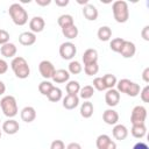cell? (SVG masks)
Wrapping results in <instances>:
<instances>
[{"label":"cell","instance_id":"1","mask_svg":"<svg viewBox=\"0 0 149 149\" xmlns=\"http://www.w3.org/2000/svg\"><path fill=\"white\" fill-rule=\"evenodd\" d=\"M10 68L14 74L20 79H26L30 74V68L28 65V62L22 56L14 57L10 62Z\"/></svg>","mask_w":149,"mask_h":149},{"label":"cell","instance_id":"2","mask_svg":"<svg viewBox=\"0 0 149 149\" xmlns=\"http://www.w3.org/2000/svg\"><path fill=\"white\" fill-rule=\"evenodd\" d=\"M8 13L9 16L12 19V21L16 24V26H23L28 22V13L27 10L23 8L22 5L14 2L9 6L8 8Z\"/></svg>","mask_w":149,"mask_h":149},{"label":"cell","instance_id":"3","mask_svg":"<svg viewBox=\"0 0 149 149\" xmlns=\"http://www.w3.org/2000/svg\"><path fill=\"white\" fill-rule=\"evenodd\" d=\"M112 12L115 21L118 23H125L129 19V8L128 3L123 0H118L112 5Z\"/></svg>","mask_w":149,"mask_h":149},{"label":"cell","instance_id":"4","mask_svg":"<svg viewBox=\"0 0 149 149\" xmlns=\"http://www.w3.org/2000/svg\"><path fill=\"white\" fill-rule=\"evenodd\" d=\"M0 107H1V111L3 112V114L9 119L14 118L19 112L16 99L13 95H5L0 100Z\"/></svg>","mask_w":149,"mask_h":149},{"label":"cell","instance_id":"5","mask_svg":"<svg viewBox=\"0 0 149 149\" xmlns=\"http://www.w3.org/2000/svg\"><path fill=\"white\" fill-rule=\"evenodd\" d=\"M147 119V108L144 106H135L130 113V122L132 125H141L144 123Z\"/></svg>","mask_w":149,"mask_h":149},{"label":"cell","instance_id":"6","mask_svg":"<svg viewBox=\"0 0 149 149\" xmlns=\"http://www.w3.org/2000/svg\"><path fill=\"white\" fill-rule=\"evenodd\" d=\"M77 54V47L72 42H64L59 45V55L63 59L70 61Z\"/></svg>","mask_w":149,"mask_h":149},{"label":"cell","instance_id":"7","mask_svg":"<svg viewBox=\"0 0 149 149\" xmlns=\"http://www.w3.org/2000/svg\"><path fill=\"white\" fill-rule=\"evenodd\" d=\"M38 71H40L41 76H42L45 80H48V79L52 78V76H54V73H55V71H56V69H55L54 64H52L50 61L44 59V61L40 62V64H38Z\"/></svg>","mask_w":149,"mask_h":149},{"label":"cell","instance_id":"8","mask_svg":"<svg viewBox=\"0 0 149 149\" xmlns=\"http://www.w3.org/2000/svg\"><path fill=\"white\" fill-rule=\"evenodd\" d=\"M95 146L98 149H116V143L106 134H101L97 137Z\"/></svg>","mask_w":149,"mask_h":149},{"label":"cell","instance_id":"9","mask_svg":"<svg viewBox=\"0 0 149 149\" xmlns=\"http://www.w3.org/2000/svg\"><path fill=\"white\" fill-rule=\"evenodd\" d=\"M105 101H106L107 106H109L111 108L116 106L120 102V92H118L116 88L107 90L105 93Z\"/></svg>","mask_w":149,"mask_h":149},{"label":"cell","instance_id":"10","mask_svg":"<svg viewBox=\"0 0 149 149\" xmlns=\"http://www.w3.org/2000/svg\"><path fill=\"white\" fill-rule=\"evenodd\" d=\"M135 52H136L135 44L133 42H130V41H126L125 40V42H123V44H122L119 54H121V56L123 58H132L135 55Z\"/></svg>","mask_w":149,"mask_h":149},{"label":"cell","instance_id":"11","mask_svg":"<svg viewBox=\"0 0 149 149\" xmlns=\"http://www.w3.org/2000/svg\"><path fill=\"white\" fill-rule=\"evenodd\" d=\"M102 120H104V122L106 125L115 126L118 123V121H119V114L113 108H108L102 113Z\"/></svg>","mask_w":149,"mask_h":149},{"label":"cell","instance_id":"12","mask_svg":"<svg viewBox=\"0 0 149 149\" xmlns=\"http://www.w3.org/2000/svg\"><path fill=\"white\" fill-rule=\"evenodd\" d=\"M44 27H45V21H44V19L41 17V16H34V17L29 21L30 31L34 33V34L43 31Z\"/></svg>","mask_w":149,"mask_h":149},{"label":"cell","instance_id":"13","mask_svg":"<svg viewBox=\"0 0 149 149\" xmlns=\"http://www.w3.org/2000/svg\"><path fill=\"white\" fill-rule=\"evenodd\" d=\"M20 116H21L22 121H24L27 123H30L36 119V111L33 106H26L21 109Z\"/></svg>","mask_w":149,"mask_h":149},{"label":"cell","instance_id":"14","mask_svg":"<svg viewBox=\"0 0 149 149\" xmlns=\"http://www.w3.org/2000/svg\"><path fill=\"white\" fill-rule=\"evenodd\" d=\"M19 129H20V125H19V122H17L16 120H14V119H8V120H6V121L2 123V130H3L6 134H8V135H14V134H16V133L19 132Z\"/></svg>","mask_w":149,"mask_h":149},{"label":"cell","instance_id":"15","mask_svg":"<svg viewBox=\"0 0 149 149\" xmlns=\"http://www.w3.org/2000/svg\"><path fill=\"white\" fill-rule=\"evenodd\" d=\"M112 134H113V137L118 141H122L125 140L127 136H128V129L125 125H121V123H116L113 129H112Z\"/></svg>","mask_w":149,"mask_h":149},{"label":"cell","instance_id":"16","mask_svg":"<svg viewBox=\"0 0 149 149\" xmlns=\"http://www.w3.org/2000/svg\"><path fill=\"white\" fill-rule=\"evenodd\" d=\"M19 42L24 47H30L36 42V34L31 31H23L19 35Z\"/></svg>","mask_w":149,"mask_h":149},{"label":"cell","instance_id":"17","mask_svg":"<svg viewBox=\"0 0 149 149\" xmlns=\"http://www.w3.org/2000/svg\"><path fill=\"white\" fill-rule=\"evenodd\" d=\"M98 14L99 13H98L97 7L94 5H92V3H87L83 8V15L88 21H95L98 19Z\"/></svg>","mask_w":149,"mask_h":149},{"label":"cell","instance_id":"18","mask_svg":"<svg viewBox=\"0 0 149 149\" xmlns=\"http://www.w3.org/2000/svg\"><path fill=\"white\" fill-rule=\"evenodd\" d=\"M16 51H17L16 45L14 43H10V42L5 43L0 47V52L6 58H14V56L16 55Z\"/></svg>","mask_w":149,"mask_h":149},{"label":"cell","instance_id":"19","mask_svg":"<svg viewBox=\"0 0 149 149\" xmlns=\"http://www.w3.org/2000/svg\"><path fill=\"white\" fill-rule=\"evenodd\" d=\"M63 107L65 109H74L78 105H79V97L78 95H70V94H66L64 98H63Z\"/></svg>","mask_w":149,"mask_h":149},{"label":"cell","instance_id":"20","mask_svg":"<svg viewBox=\"0 0 149 149\" xmlns=\"http://www.w3.org/2000/svg\"><path fill=\"white\" fill-rule=\"evenodd\" d=\"M83 63H84V65L98 63V51L95 49H92V48L85 50L83 54Z\"/></svg>","mask_w":149,"mask_h":149},{"label":"cell","instance_id":"21","mask_svg":"<svg viewBox=\"0 0 149 149\" xmlns=\"http://www.w3.org/2000/svg\"><path fill=\"white\" fill-rule=\"evenodd\" d=\"M56 84H63L65 81H69L70 79V73L68 72V70L64 69H58L55 71L52 78H51Z\"/></svg>","mask_w":149,"mask_h":149},{"label":"cell","instance_id":"22","mask_svg":"<svg viewBox=\"0 0 149 149\" xmlns=\"http://www.w3.org/2000/svg\"><path fill=\"white\" fill-rule=\"evenodd\" d=\"M78 33H79V31H78V28L76 27L74 23L62 28V34H63L66 38H69V40H73V38H76V37L78 36Z\"/></svg>","mask_w":149,"mask_h":149},{"label":"cell","instance_id":"23","mask_svg":"<svg viewBox=\"0 0 149 149\" xmlns=\"http://www.w3.org/2000/svg\"><path fill=\"white\" fill-rule=\"evenodd\" d=\"M80 115L84 119H88L93 115V104L88 100L84 101L80 106Z\"/></svg>","mask_w":149,"mask_h":149},{"label":"cell","instance_id":"24","mask_svg":"<svg viewBox=\"0 0 149 149\" xmlns=\"http://www.w3.org/2000/svg\"><path fill=\"white\" fill-rule=\"evenodd\" d=\"M130 133L132 135L135 137V139H142L146 136L147 134V127L144 123H141V125H133L132 129H130Z\"/></svg>","mask_w":149,"mask_h":149},{"label":"cell","instance_id":"25","mask_svg":"<svg viewBox=\"0 0 149 149\" xmlns=\"http://www.w3.org/2000/svg\"><path fill=\"white\" fill-rule=\"evenodd\" d=\"M97 35H98V38L100 41H104V42L109 41L111 37H112V29L108 26H102L98 29Z\"/></svg>","mask_w":149,"mask_h":149},{"label":"cell","instance_id":"26","mask_svg":"<svg viewBox=\"0 0 149 149\" xmlns=\"http://www.w3.org/2000/svg\"><path fill=\"white\" fill-rule=\"evenodd\" d=\"M66 93L70 95H77L80 91V84L77 80H69L65 86Z\"/></svg>","mask_w":149,"mask_h":149},{"label":"cell","instance_id":"27","mask_svg":"<svg viewBox=\"0 0 149 149\" xmlns=\"http://www.w3.org/2000/svg\"><path fill=\"white\" fill-rule=\"evenodd\" d=\"M47 98H48V99H49V101H51V102H57V101L62 100V99H63L62 90H61L59 87L54 86V87L51 88V91L48 93Z\"/></svg>","mask_w":149,"mask_h":149},{"label":"cell","instance_id":"28","mask_svg":"<svg viewBox=\"0 0 149 149\" xmlns=\"http://www.w3.org/2000/svg\"><path fill=\"white\" fill-rule=\"evenodd\" d=\"M94 94V88L92 85H85L84 87H80L79 91V97L84 100H88L90 98H92Z\"/></svg>","mask_w":149,"mask_h":149},{"label":"cell","instance_id":"29","mask_svg":"<svg viewBox=\"0 0 149 149\" xmlns=\"http://www.w3.org/2000/svg\"><path fill=\"white\" fill-rule=\"evenodd\" d=\"M102 80H104V84H105L107 90L114 88V86L116 85V81H118L116 77L112 73H106L105 76H102Z\"/></svg>","mask_w":149,"mask_h":149},{"label":"cell","instance_id":"30","mask_svg":"<svg viewBox=\"0 0 149 149\" xmlns=\"http://www.w3.org/2000/svg\"><path fill=\"white\" fill-rule=\"evenodd\" d=\"M57 23H58V26H59L61 28H63V27L73 24L74 22H73L72 15H70V14H62V15L57 19Z\"/></svg>","mask_w":149,"mask_h":149},{"label":"cell","instance_id":"31","mask_svg":"<svg viewBox=\"0 0 149 149\" xmlns=\"http://www.w3.org/2000/svg\"><path fill=\"white\" fill-rule=\"evenodd\" d=\"M68 69H69L68 72L71 73V74H79L83 71V66H81V64L78 61H71L69 63Z\"/></svg>","mask_w":149,"mask_h":149},{"label":"cell","instance_id":"32","mask_svg":"<svg viewBox=\"0 0 149 149\" xmlns=\"http://www.w3.org/2000/svg\"><path fill=\"white\" fill-rule=\"evenodd\" d=\"M52 87H54V84L49 80H45V79L38 84V91L43 95H48V93L51 91Z\"/></svg>","mask_w":149,"mask_h":149},{"label":"cell","instance_id":"33","mask_svg":"<svg viewBox=\"0 0 149 149\" xmlns=\"http://www.w3.org/2000/svg\"><path fill=\"white\" fill-rule=\"evenodd\" d=\"M130 84H132V80H129V79H127V78H123V79H120V80H118L115 86H116V90H118V92H121V93H126Z\"/></svg>","mask_w":149,"mask_h":149},{"label":"cell","instance_id":"34","mask_svg":"<svg viewBox=\"0 0 149 149\" xmlns=\"http://www.w3.org/2000/svg\"><path fill=\"white\" fill-rule=\"evenodd\" d=\"M123 42H125V40H123L122 37H115V38H113V40L109 42V48H111V50L114 51V52H120V49H121Z\"/></svg>","mask_w":149,"mask_h":149},{"label":"cell","instance_id":"35","mask_svg":"<svg viewBox=\"0 0 149 149\" xmlns=\"http://www.w3.org/2000/svg\"><path fill=\"white\" fill-rule=\"evenodd\" d=\"M84 71L87 76H94L99 71V65H98V63L86 64V65H84Z\"/></svg>","mask_w":149,"mask_h":149},{"label":"cell","instance_id":"36","mask_svg":"<svg viewBox=\"0 0 149 149\" xmlns=\"http://www.w3.org/2000/svg\"><path fill=\"white\" fill-rule=\"evenodd\" d=\"M140 91H141L140 85H139L137 83L132 81V84L129 85V87H128V90H127L126 94H127V95H129V97H136V95H139V94H140Z\"/></svg>","mask_w":149,"mask_h":149},{"label":"cell","instance_id":"37","mask_svg":"<svg viewBox=\"0 0 149 149\" xmlns=\"http://www.w3.org/2000/svg\"><path fill=\"white\" fill-rule=\"evenodd\" d=\"M93 88L97 90V91H105L107 90L105 84H104V80H102V77H95L93 79Z\"/></svg>","mask_w":149,"mask_h":149},{"label":"cell","instance_id":"38","mask_svg":"<svg viewBox=\"0 0 149 149\" xmlns=\"http://www.w3.org/2000/svg\"><path fill=\"white\" fill-rule=\"evenodd\" d=\"M140 98L143 102H149V85H146L140 91Z\"/></svg>","mask_w":149,"mask_h":149},{"label":"cell","instance_id":"39","mask_svg":"<svg viewBox=\"0 0 149 149\" xmlns=\"http://www.w3.org/2000/svg\"><path fill=\"white\" fill-rule=\"evenodd\" d=\"M9 42V34L8 31L3 30V29H0V45L5 44V43H8Z\"/></svg>","mask_w":149,"mask_h":149},{"label":"cell","instance_id":"40","mask_svg":"<svg viewBox=\"0 0 149 149\" xmlns=\"http://www.w3.org/2000/svg\"><path fill=\"white\" fill-rule=\"evenodd\" d=\"M50 149H65V144L62 140H54L50 144Z\"/></svg>","mask_w":149,"mask_h":149},{"label":"cell","instance_id":"41","mask_svg":"<svg viewBox=\"0 0 149 149\" xmlns=\"http://www.w3.org/2000/svg\"><path fill=\"white\" fill-rule=\"evenodd\" d=\"M7 70H8V63H7L5 59L0 58V74L6 73Z\"/></svg>","mask_w":149,"mask_h":149},{"label":"cell","instance_id":"42","mask_svg":"<svg viewBox=\"0 0 149 149\" xmlns=\"http://www.w3.org/2000/svg\"><path fill=\"white\" fill-rule=\"evenodd\" d=\"M141 35L143 37L144 41H149V26H144L142 31H141Z\"/></svg>","mask_w":149,"mask_h":149},{"label":"cell","instance_id":"43","mask_svg":"<svg viewBox=\"0 0 149 149\" xmlns=\"http://www.w3.org/2000/svg\"><path fill=\"white\" fill-rule=\"evenodd\" d=\"M65 149H83V148H81V146H80L79 143H77V142H71V143H69V144L65 147Z\"/></svg>","mask_w":149,"mask_h":149},{"label":"cell","instance_id":"44","mask_svg":"<svg viewBox=\"0 0 149 149\" xmlns=\"http://www.w3.org/2000/svg\"><path fill=\"white\" fill-rule=\"evenodd\" d=\"M133 149H149V147H148V144L144 143V142H137V143L133 147Z\"/></svg>","mask_w":149,"mask_h":149},{"label":"cell","instance_id":"45","mask_svg":"<svg viewBox=\"0 0 149 149\" xmlns=\"http://www.w3.org/2000/svg\"><path fill=\"white\" fill-rule=\"evenodd\" d=\"M142 79L146 83H149V68H146L142 72Z\"/></svg>","mask_w":149,"mask_h":149},{"label":"cell","instance_id":"46","mask_svg":"<svg viewBox=\"0 0 149 149\" xmlns=\"http://www.w3.org/2000/svg\"><path fill=\"white\" fill-rule=\"evenodd\" d=\"M36 3L38 5V6H48V5H50L51 3V0H36Z\"/></svg>","mask_w":149,"mask_h":149},{"label":"cell","instance_id":"47","mask_svg":"<svg viewBox=\"0 0 149 149\" xmlns=\"http://www.w3.org/2000/svg\"><path fill=\"white\" fill-rule=\"evenodd\" d=\"M55 2H56V5L59 6V7H65V6L69 5V0H56Z\"/></svg>","mask_w":149,"mask_h":149},{"label":"cell","instance_id":"48","mask_svg":"<svg viewBox=\"0 0 149 149\" xmlns=\"http://www.w3.org/2000/svg\"><path fill=\"white\" fill-rule=\"evenodd\" d=\"M6 92V85L2 80H0V95H2Z\"/></svg>","mask_w":149,"mask_h":149},{"label":"cell","instance_id":"49","mask_svg":"<svg viewBox=\"0 0 149 149\" xmlns=\"http://www.w3.org/2000/svg\"><path fill=\"white\" fill-rule=\"evenodd\" d=\"M77 2H78L79 5H84V6H86V5L88 3V0H84V1H83V0H78Z\"/></svg>","mask_w":149,"mask_h":149},{"label":"cell","instance_id":"50","mask_svg":"<svg viewBox=\"0 0 149 149\" xmlns=\"http://www.w3.org/2000/svg\"><path fill=\"white\" fill-rule=\"evenodd\" d=\"M0 137H1V130H0Z\"/></svg>","mask_w":149,"mask_h":149}]
</instances>
